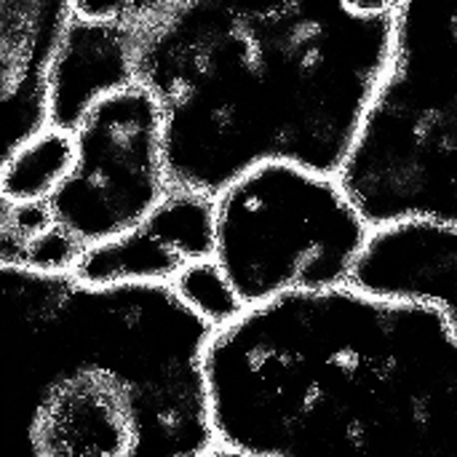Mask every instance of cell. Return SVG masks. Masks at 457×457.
I'll use <instances>...</instances> for the list:
<instances>
[{"mask_svg":"<svg viewBox=\"0 0 457 457\" xmlns=\"http://www.w3.org/2000/svg\"><path fill=\"white\" fill-rule=\"evenodd\" d=\"M72 142L75 169L48 209L86 249L137 230L171 193L163 118L147 88L134 83L96 102Z\"/></svg>","mask_w":457,"mask_h":457,"instance_id":"6","label":"cell"},{"mask_svg":"<svg viewBox=\"0 0 457 457\" xmlns=\"http://www.w3.org/2000/svg\"><path fill=\"white\" fill-rule=\"evenodd\" d=\"M171 287L179 300L214 329L233 324L246 311L214 260H201L185 268Z\"/></svg>","mask_w":457,"mask_h":457,"instance_id":"12","label":"cell"},{"mask_svg":"<svg viewBox=\"0 0 457 457\" xmlns=\"http://www.w3.org/2000/svg\"><path fill=\"white\" fill-rule=\"evenodd\" d=\"M217 204L209 195L174 190L131 233L86 249L75 276L94 287L112 284H174L177 276L214 260Z\"/></svg>","mask_w":457,"mask_h":457,"instance_id":"8","label":"cell"},{"mask_svg":"<svg viewBox=\"0 0 457 457\" xmlns=\"http://www.w3.org/2000/svg\"><path fill=\"white\" fill-rule=\"evenodd\" d=\"M214 204V262L244 308L351 284L375 233L337 177L292 163L249 171Z\"/></svg>","mask_w":457,"mask_h":457,"instance_id":"5","label":"cell"},{"mask_svg":"<svg viewBox=\"0 0 457 457\" xmlns=\"http://www.w3.org/2000/svg\"><path fill=\"white\" fill-rule=\"evenodd\" d=\"M72 0H0L3 161L51 129V75Z\"/></svg>","mask_w":457,"mask_h":457,"instance_id":"7","label":"cell"},{"mask_svg":"<svg viewBox=\"0 0 457 457\" xmlns=\"http://www.w3.org/2000/svg\"><path fill=\"white\" fill-rule=\"evenodd\" d=\"M212 335L171 284L0 265L3 457H206Z\"/></svg>","mask_w":457,"mask_h":457,"instance_id":"3","label":"cell"},{"mask_svg":"<svg viewBox=\"0 0 457 457\" xmlns=\"http://www.w3.org/2000/svg\"><path fill=\"white\" fill-rule=\"evenodd\" d=\"M206 457H244L238 455V453H230V450H222V447H217V450H212Z\"/></svg>","mask_w":457,"mask_h":457,"instance_id":"14","label":"cell"},{"mask_svg":"<svg viewBox=\"0 0 457 457\" xmlns=\"http://www.w3.org/2000/svg\"><path fill=\"white\" fill-rule=\"evenodd\" d=\"M83 254H86V246L54 222L48 230L29 238L19 249L16 260L8 265H21V268L40 270V273H75Z\"/></svg>","mask_w":457,"mask_h":457,"instance_id":"13","label":"cell"},{"mask_svg":"<svg viewBox=\"0 0 457 457\" xmlns=\"http://www.w3.org/2000/svg\"><path fill=\"white\" fill-rule=\"evenodd\" d=\"M134 83L129 27L72 16L51 75V126L72 134L96 102Z\"/></svg>","mask_w":457,"mask_h":457,"instance_id":"10","label":"cell"},{"mask_svg":"<svg viewBox=\"0 0 457 457\" xmlns=\"http://www.w3.org/2000/svg\"><path fill=\"white\" fill-rule=\"evenodd\" d=\"M396 5L145 0L126 27L171 187L220 198L268 163L337 177L386 72Z\"/></svg>","mask_w":457,"mask_h":457,"instance_id":"1","label":"cell"},{"mask_svg":"<svg viewBox=\"0 0 457 457\" xmlns=\"http://www.w3.org/2000/svg\"><path fill=\"white\" fill-rule=\"evenodd\" d=\"M351 284L439 308L457 337V228L404 222L375 230Z\"/></svg>","mask_w":457,"mask_h":457,"instance_id":"9","label":"cell"},{"mask_svg":"<svg viewBox=\"0 0 457 457\" xmlns=\"http://www.w3.org/2000/svg\"><path fill=\"white\" fill-rule=\"evenodd\" d=\"M75 169V142L70 131L48 129L0 163V201L48 204Z\"/></svg>","mask_w":457,"mask_h":457,"instance_id":"11","label":"cell"},{"mask_svg":"<svg viewBox=\"0 0 457 457\" xmlns=\"http://www.w3.org/2000/svg\"><path fill=\"white\" fill-rule=\"evenodd\" d=\"M217 447L244 457H457V337L353 284L246 308L204 359Z\"/></svg>","mask_w":457,"mask_h":457,"instance_id":"2","label":"cell"},{"mask_svg":"<svg viewBox=\"0 0 457 457\" xmlns=\"http://www.w3.org/2000/svg\"><path fill=\"white\" fill-rule=\"evenodd\" d=\"M337 179L372 230L457 228V8L399 0L386 72Z\"/></svg>","mask_w":457,"mask_h":457,"instance_id":"4","label":"cell"}]
</instances>
